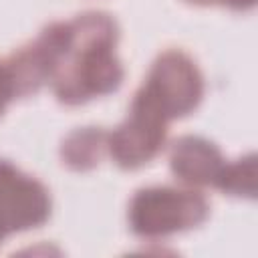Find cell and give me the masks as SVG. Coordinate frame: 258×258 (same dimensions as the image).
<instances>
[{"label":"cell","instance_id":"cell-2","mask_svg":"<svg viewBox=\"0 0 258 258\" xmlns=\"http://www.w3.org/2000/svg\"><path fill=\"white\" fill-rule=\"evenodd\" d=\"M210 204L196 189L153 185L139 189L129 204V226L141 238H165L200 226Z\"/></svg>","mask_w":258,"mask_h":258},{"label":"cell","instance_id":"cell-4","mask_svg":"<svg viewBox=\"0 0 258 258\" xmlns=\"http://www.w3.org/2000/svg\"><path fill=\"white\" fill-rule=\"evenodd\" d=\"M143 87L155 97L169 119L191 113L204 95L200 69L185 52L175 48L155 58Z\"/></svg>","mask_w":258,"mask_h":258},{"label":"cell","instance_id":"cell-11","mask_svg":"<svg viewBox=\"0 0 258 258\" xmlns=\"http://www.w3.org/2000/svg\"><path fill=\"white\" fill-rule=\"evenodd\" d=\"M189 2H196V4H216V2H220V4H226V0H189Z\"/></svg>","mask_w":258,"mask_h":258},{"label":"cell","instance_id":"cell-1","mask_svg":"<svg viewBox=\"0 0 258 258\" xmlns=\"http://www.w3.org/2000/svg\"><path fill=\"white\" fill-rule=\"evenodd\" d=\"M117 36V24L105 12H85L67 22L62 52L48 79L60 103L79 105L121 85Z\"/></svg>","mask_w":258,"mask_h":258},{"label":"cell","instance_id":"cell-12","mask_svg":"<svg viewBox=\"0 0 258 258\" xmlns=\"http://www.w3.org/2000/svg\"><path fill=\"white\" fill-rule=\"evenodd\" d=\"M4 238H6V236H4V232L0 230V244H2V240H4Z\"/></svg>","mask_w":258,"mask_h":258},{"label":"cell","instance_id":"cell-3","mask_svg":"<svg viewBox=\"0 0 258 258\" xmlns=\"http://www.w3.org/2000/svg\"><path fill=\"white\" fill-rule=\"evenodd\" d=\"M167 113L141 85L135 93L123 123L107 135V151L117 165L135 169L151 161L165 143Z\"/></svg>","mask_w":258,"mask_h":258},{"label":"cell","instance_id":"cell-9","mask_svg":"<svg viewBox=\"0 0 258 258\" xmlns=\"http://www.w3.org/2000/svg\"><path fill=\"white\" fill-rule=\"evenodd\" d=\"M216 187H220L230 196L254 198L256 196V157L250 153L232 163H226L216 181Z\"/></svg>","mask_w":258,"mask_h":258},{"label":"cell","instance_id":"cell-6","mask_svg":"<svg viewBox=\"0 0 258 258\" xmlns=\"http://www.w3.org/2000/svg\"><path fill=\"white\" fill-rule=\"evenodd\" d=\"M224 165L220 149L204 137L183 135L171 143L169 167L185 185H216Z\"/></svg>","mask_w":258,"mask_h":258},{"label":"cell","instance_id":"cell-8","mask_svg":"<svg viewBox=\"0 0 258 258\" xmlns=\"http://www.w3.org/2000/svg\"><path fill=\"white\" fill-rule=\"evenodd\" d=\"M107 135L109 133H105L99 127L75 129L62 141V147H60L62 163L79 171L95 167L107 149Z\"/></svg>","mask_w":258,"mask_h":258},{"label":"cell","instance_id":"cell-7","mask_svg":"<svg viewBox=\"0 0 258 258\" xmlns=\"http://www.w3.org/2000/svg\"><path fill=\"white\" fill-rule=\"evenodd\" d=\"M6 67L16 97H26L30 93H36L50 79L52 73V60L38 38L16 50L6 60Z\"/></svg>","mask_w":258,"mask_h":258},{"label":"cell","instance_id":"cell-10","mask_svg":"<svg viewBox=\"0 0 258 258\" xmlns=\"http://www.w3.org/2000/svg\"><path fill=\"white\" fill-rule=\"evenodd\" d=\"M14 87H12V79H10V73H8V67L6 62H0V115L4 113L6 105L14 99Z\"/></svg>","mask_w":258,"mask_h":258},{"label":"cell","instance_id":"cell-5","mask_svg":"<svg viewBox=\"0 0 258 258\" xmlns=\"http://www.w3.org/2000/svg\"><path fill=\"white\" fill-rule=\"evenodd\" d=\"M50 216L48 189L22 173L10 161L0 159V230L4 236L42 226Z\"/></svg>","mask_w":258,"mask_h":258}]
</instances>
